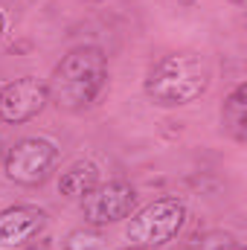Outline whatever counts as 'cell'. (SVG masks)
<instances>
[{
  "instance_id": "cell-1",
  "label": "cell",
  "mask_w": 247,
  "mask_h": 250,
  "mask_svg": "<svg viewBox=\"0 0 247 250\" xmlns=\"http://www.w3.org/2000/svg\"><path fill=\"white\" fill-rule=\"evenodd\" d=\"M108 82V59L99 47H76L50 76V99L64 111H84Z\"/></svg>"
},
{
  "instance_id": "cell-2",
  "label": "cell",
  "mask_w": 247,
  "mask_h": 250,
  "mask_svg": "<svg viewBox=\"0 0 247 250\" xmlns=\"http://www.w3.org/2000/svg\"><path fill=\"white\" fill-rule=\"evenodd\" d=\"M212 79V70L204 56L181 50V53H169L154 64L145 76V96L160 105V108H178L189 105L198 96L206 93Z\"/></svg>"
},
{
  "instance_id": "cell-3",
  "label": "cell",
  "mask_w": 247,
  "mask_h": 250,
  "mask_svg": "<svg viewBox=\"0 0 247 250\" xmlns=\"http://www.w3.org/2000/svg\"><path fill=\"white\" fill-rule=\"evenodd\" d=\"M186 221V204L181 198H157L148 207H143L140 212L131 215L125 236L134 248H163L166 242H172Z\"/></svg>"
},
{
  "instance_id": "cell-4",
  "label": "cell",
  "mask_w": 247,
  "mask_h": 250,
  "mask_svg": "<svg viewBox=\"0 0 247 250\" xmlns=\"http://www.w3.org/2000/svg\"><path fill=\"white\" fill-rule=\"evenodd\" d=\"M56 146L44 137H26L21 143H15L6 154V178L18 187H41L47 181V175L56 166Z\"/></svg>"
},
{
  "instance_id": "cell-5",
  "label": "cell",
  "mask_w": 247,
  "mask_h": 250,
  "mask_svg": "<svg viewBox=\"0 0 247 250\" xmlns=\"http://www.w3.org/2000/svg\"><path fill=\"white\" fill-rule=\"evenodd\" d=\"M137 192L128 181H111L99 184L84 201H82V215L90 227H105L114 221H123L134 212Z\"/></svg>"
},
{
  "instance_id": "cell-6",
  "label": "cell",
  "mask_w": 247,
  "mask_h": 250,
  "mask_svg": "<svg viewBox=\"0 0 247 250\" xmlns=\"http://www.w3.org/2000/svg\"><path fill=\"white\" fill-rule=\"evenodd\" d=\"M47 102H50L47 82H41L35 76H23V79H15V82H6L0 87V120L9 125L29 123L32 117H38L44 111Z\"/></svg>"
},
{
  "instance_id": "cell-7",
  "label": "cell",
  "mask_w": 247,
  "mask_h": 250,
  "mask_svg": "<svg viewBox=\"0 0 247 250\" xmlns=\"http://www.w3.org/2000/svg\"><path fill=\"white\" fill-rule=\"evenodd\" d=\"M47 230V212L32 204L6 207L0 212V248H26Z\"/></svg>"
},
{
  "instance_id": "cell-8",
  "label": "cell",
  "mask_w": 247,
  "mask_h": 250,
  "mask_svg": "<svg viewBox=\"0 0 247 250\" xmlns=\"http://www.w3.org/2000/svg\"><path fill=\"white\" fill-rule=\"evenodd\" d=\"M96 187H99V169L90 160L73 163L62 175V181H59V192L64 198H73V201H84Z\"/></svg>"
},
{
  "instance_id": "cell-9",
  "label": "cell",
  "mask_w": 247,
  "mask_h": 250,
  "mask_svg": "<svg viewBox=\"0 0 247 250\" xmlns=\"http://www.w3.org/2000/svg\"><path fill=\"white\" fill-rule=\"evenodd\" d=\"M221 125H224V131L236 143H245L247 140V84H236L233 93L224 99Z\"/></svg>"
},
{
  "instance_id": "cell-10",
  "label": "cell",
  "mask_w": 247,
  "mask_h": 250,
  "mask_svg": "<svg viewBox=\"0 0 247 250\" xmlns=\"http://www.w3.org/2000/svg\"><path fill=\"white\" fill-rule=\"evenodd\" d=\"M64 250H105V239L96 230H76L67 236Z\"/></svg>"
},
{
  "instance_id": "cell-11",
  "label": "cell",
  "mask_w": 247,
  "mask_h": 250,
  "mask_svg": "<svg viewBox=\"0 0 247 250\" xmlns=\"http://www.w3.org/2000/svg\"><path fill=\"white\" fill-rule=\"evenodd\" d=\"M215 250H245V245H239V242H227V245H221V248Z\"/></svg>"
},
{
  "instance_id": "cell-12",
  "label": "cell",
  "mask_w": 247,
  "mask_h": 250,
  "mask_svg": "<svg viewBox=\"0 0 247 250\" xmlns=\"http://www.w3.org/2000/svg\"><path fill=\"white\" fill-rule=\"evenodd\" d=\"M3 29H6V18H3V12H0V38H3Z\"/></svg>"
},
{
  "instance_id": "cell-13",
  "label": "cell",
  "mask_w": 247,
  "mask_h": 250,
  "mask_svg": "<svg viewBox=\"0 0 247 250\" xmlns=\"http://www.w3.org/2000/svg\"><path fill=\"white\" fill-rule=\"evenodd\" d=\"M128 250H140V248H128Z\"/></svg>"
}]
</instances>
